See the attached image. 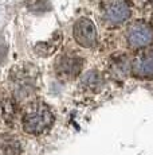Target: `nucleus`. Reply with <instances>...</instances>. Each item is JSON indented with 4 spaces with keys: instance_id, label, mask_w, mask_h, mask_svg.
I'll use <instances>...</instances> for the list:
<instances>
[{
    "instance_id": "obj_1",
    "label": "nucleus",
    "mask_w": 153,
    "mask_h": 155,
    "mask_svg": "<svg viewBox=\"0 0 153 155\" xmlns=\"http://www.w3.org/2000/svg\"><path fill=\"white\" fill-rule=\"evenodd\" d=\"M23 130L31 135H40L54 124V113L45 103L31 104L22 119Z\"/></svg>"
},
{
    "instance_id": "obj_2",
    "label": "nucleus",
    "mask_w": 153,
    "mask_h": 155,
    "mask_svg": "<svg viewBox=\"0 0 153 155\" xmlns=\"http://www.w3.org/2000/svg\"><path fill=\"white\" fill-rule=\"evenodd\" d=\"M126 41L132 49H144L153 45V27L144 20L133 22L126 31Z\"/></svg>"
},
{
    "instance_id": "obj_3",
    "label": "nucleus",
    "mask_w": 153,
    "mask_h": 155,
    "mask_svg": "<svg viewBox=\"0 0 153 155\" xmlns=\"http://www.w3.org/2000/svg\"><path fill=\"white\" fill-rule=\"evenodd\" d=\"M102 14L108 23L121 25L130 16V7L126 0H105L102 4Z\"/></svg>"
},
{
    "instance_id": "obj_4",
    "label": "nucleus",
    "mask_w": 153,
    "mask_h": 155,
    "mask_svg": "<svg viewBox=\"0 0 153 155\" xmlns=\"http://www.w3.org/2000/svg\"><path fill=\"white\" fill-rule=\"evenodd\" d=\"M74 39L79 46L85 49H92L97 43V30L94 23L87 18H81L75 22L73 28Z\"/></svg>"
},
{
    "instance_id": "obj_5",
    "label": "nucleus",
    "mask_w": 153,
    "mask_h": 155,
    "mask_svg": "<svg viewBox=\"0 0 153 155\" xmlns=\"http://www.w3.org/2000/svg\"><path fill=\"white\" fill-rule=\"evenodd\" d=\"M83 61L75 54H62L55 61V70L62 78L73 80L81 73Z\"/></svg>"
},
{
    "instance_id": "obj_6",
    "label": "nucleus",
    "mask_w": 153,
    "mask_h": 155,
    "mask_svg": "<svg viewBox=\"0 0 153 155\" xmlns=\"http://www.w3.org/2000/svg\"><path fill=\"white\" fill-rule=\"evenodd\" d=\"M132 71L137 77H153V50L141 51L132 64Z\"/></svg>"
},
{
    "instance_id": "obj_7",
    "label": "nucleus",
    "mask_w": 153,
    "mask_h": 155,
    "mask_svg": "<svg viewBox=\"0 0 153 155\" xmlns=\"http://www.w3.org/2000/svg\"><path fill=\"white\" fill-rule=\"evenodd\" d=\"M20 143L14 138H5L0 140V155H20Z\"/></svg>"
},
{
    "instance_id": "obj_8",
    "label": "nucleus",
    "mask_w": 153,
    "mask_h": 155,
    "mask_svg": "<svg viewBox=\"0 0 153 155\" xmlns=\"http://www.w3.org/2000/svg\"><path fill=\"white\" fill-rule=\"evenodd\" d=\"M82 84L86 88H90V89H95L97 86L101 84V77H99L98 71H87L83 77H82Z\"/></svg>"
},
{
    "instance_id": "obj_9",
    "label": "nucleus",
    "mask_w": 153,
    "mask_h": 155,
    "mask_svg": "<svg viewBox=\"0 0 153 155\" xmlns=\"http://www.w3.org/2000/svg\"><path fill=\"white\" fill-rule=\"evenodd\" d=\"M27 5L31 11H46L50 8L48 0H28Z\"/></svg>"
}]
</instances>
